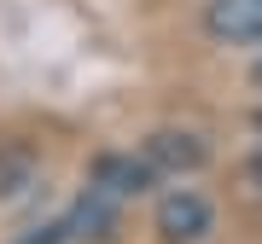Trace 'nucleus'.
<instances>
[{
  "mask_svg": "<svg viewBox=\"0 0 262 244\" xmlns=\"http://www.w3.org/2000/svg\"><path fill=\"white\" fill-rule=\"evenodd\" d=\"M251 180L262 186V145H256V157H251Z\"/></svg>",
  "mask_w": 262,
  "mask_h": 244,
  "instance_id": "0eeeda50",
  "label": "nucleus"
},
{
  "mask_svg": "<svg viewBox=\"0 0 262 244\" xmlns=\"http://www.w3.org/2000/svg\"><path fill=\"white\" fill-rule=\"evenodd\" d=\"M88 186H99L105 198H117V204H134V198H146L158 186V175H151V163L140 151H99L94 169H88Z\"/></svg>",
  "mask_w": 262,
  "mask_h": 244,
  "instance_id": "20e7f679",
  "label": "nucleus"
},
{
  "mask_svg": "<svg viewBox=\"0 0 262 244\" xmlns=\"http://www.w3.org/2000/svg\"><path fill=\"white\" fill-rule=\"evenodd\" d=\"M204 35L215 47H262V0H204Z\"/></svg>",
  "mask_w": 262,
  "mask_h": 244,
  "instance_id": "39448f33",
  "label": "nucleus"
},
{
  "mask_svg": "<svg viewBox=\"0 0 262 244\" xmlns=\"http://www.w3.org/2000/svg\"><path fill=\"white\" fill-rule=\"evenodd\" d=\"M58 227H64V244H111L117 227H122V204L105 198L99 186H82L76 204L58 215Z\"/></svg>",
  "mask_w": 262,
  "mask_h": 244,
  "instance_id": "7ed1b4c3",
  "label": "nucleus"
},
{
  "mask_svg": "<svg viewBox=\"0 0 262 244\" xmlns=\"http://www.w3.org/2000/svg\"><path fill=\"white\" fill-rule=\"evenodd\" d=\"M140 157L158 180H192L198 169H210V140L198 128H151L140 140Z\"/></svg>",
  "mask_w": 262,
  "mask_h": 244,
  "instance_id": "f03ea898",
  "label": "nucleus"
},
{
  "mask_svg": "<svg viewBox=\"0 0 262 244\" xmlns=\"http://www.w3.org/2000/svg\"><path fill=\"white\" fill-rule=\"evenodd\" d=\"M251 82L262 87V47H256V64H251Z\"/></svg>",
  "mask_w": 262,
  "mask_h": 244,
  "instance_id": "6e6552de",
  "label": "nucleus"
},
{
  "mask_svg": "<svg viewBox=\"0 0 262 244\" xmlns=\"http://www.w3.org/2000/svg\"><path fill=\"white\" fill-rule=\"evenodd\" d=\"M35 180H41V151L24 145V140H6V145H0V204L29 198Z\"/></svg>",
  "mask_w": 262,
  "mask_h": 244,
  "instance_id": "423d86ee",
  "label": "nucleus"
},
{
  "mask_svg": "<svg viewBox=\"0 0 262 244\" xmlns=\"http://www.w3.org/2000/svg\"><path fill=\"white\" fill-rule=\"evenodd\" d=\"M151 233L163 244H204L215 233V204L198 186H169L151 209Z\"/></svg>",
  "mask_w": 262,
  "mask_h": 244,
  "instance_id": "f257e3e1",
  "label": "nucleus"
}]
</instances>
